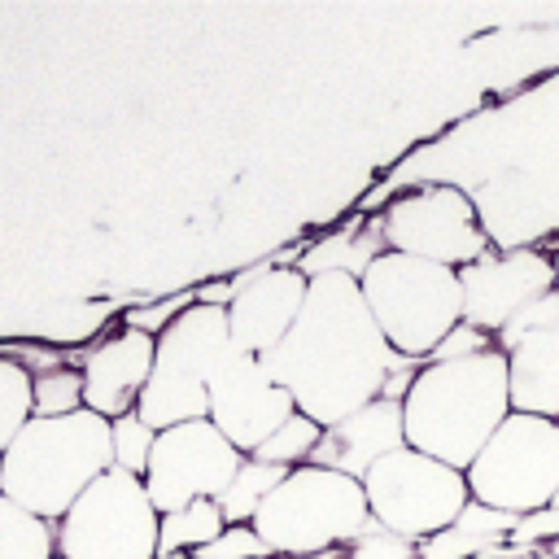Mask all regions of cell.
I'll use <instances>...</instances> for the list:
<instances>
[{
	"label": "cell",
	"instance_id": "8992f818",
	"mask_svg": "<svg viewBox=\"0 0 559 559\" xmlns=\"http://www.w3.org/2000/svg\"><path fill=\"white\" fill-rule=\"evenodd\" d=\"M227 349H231L227 310L192 297L157 336L153 376L135 402V415L153 432H166L188 419H205L210 415V376L227 358Z\"/></svg>",
	"mask_w": 559,
	"mask_h": 559
},
{
	"label": "cell",
	"instance_id": "1f68e13d",
	"mask_svg": "<svg viewBox=\"0 0 559 559\" xmlns=\"http://www.w3.org/2000/svg\"><path fill=\"white\" fill-rule=\"evenodd\" d=\"M550 507H555V511H559V493H555V502H550Z\"/></svg>",
	"mask_w": 559,
	"mask_h": 559
},
{
	"label": "cell",
	"instance_id": "6da1fadb",
	"mask_svg": "<svg viewBox=\"0 0 559 559\" xmlns=\"http://www.w3.org/2000/svg\"><path fill=\"white\" fill-rule=\"evenodd\" d=\"M271 376L288 389L301 415L332 428L345 415L384 397L389 380L411 367L376 328L354 275H310L306 306L293 332L266 354Z\"/></svg>",
	"mask_w": 559,
	"mask_h": 559
},
{
	"label": "cell",
	"instance_id": "4fadbf2b",
	"mask_svg": "<svg viewBox=\"0 0 559 559\" xmlns=\"http://www.w3.org/2000/svg\"><path fill=\"white\" fill-rule=\"evenodd\" d=\"M459 284H463V323L498 336L528 301L555 288V266H550V253L533 245H520L507 253L489 249L480 262L459 271Z\"/></svg>",
	"mask_w": 559,
	"mask_h": 559
},
{
	"label": "cell",
	"instance_id": "ba28073f",
	"mask_svg": "<svg viewBox=\"0 0 559 559\" xmlns=\"http://www.w3.org/2000/svg\"><path fill=\"white\" fill-rule=\"evenodd\" d=\"M367 511L376 524H384L389 533L424 546L428 537L445 533L472 502L467 489V472L437 463L419 450H397L389 459H380L367 476Z\"/></svg>",
	"mask_w": 559,
	"mask_h": 559
},
{
	"label": "cell",
	"instance_id": "484cf974",
	"mask_svg": "<svg viewBox=\"0 0 559 559\" xmlns=\"http://www.w3.org/2000/svg\"><path fill=\"white\" fill-rule=\"evenodd\" d=\"M197 559H275V555L253 533V524H227L205 550H197Z\"/></svg>",
	"mask_w": 559,
	"mask_h": 559
},
{
	"label": "cell",
	"instance_id": "5b68a950",
	"mask_svg": "<svg viewBox=\"0 0 559 559\" xmlns=\"http://www.w3.org/2000/svg\"><path fill=\"white\" fill-rule=\"evenodd\" d=\"M371 524L367 489L354 476L328 467H293L280 489L253 515V533L275 559H314L336 546H349Z\"/></svg>",
	"mask_w": 559,
	"mask_h": 559
},
{
	"label": "cell",
	"instance_id": "4316f807",
	"mask_svg": "<svg viewBox=\"0 0 559 559\" xmlns=\"http://www.w3.org/2000/svg\"><path fill=\"white\" fill-rule=\"evenodd\" d=\"M349 559H419V546L406 542V537H397V533H389L384 524L371 520V524L349 542Z\"/></svg>",
	"mask_w": 559,
	"mask_h": 559
},
{
	"label": "cell",
	"instance_id": "83f0119b",
	"mask_svg": "<svg viewBox=\"0 0 559 559\" xmlns=\"http://www.w3.org/2000/svg\"><path fill=\"white\" fill-rule=\"evenodd\" d=\"M485 349H498L493 336L480 332V328H472V323H459V328L432 349L428 362H463V358H476V354H485Z\"/></svg>",
	"mask_w": 559,
	"mask_h": 559
},
{
	"label": "cell",
	"instance_id": "d4e9b609",
	"mask_svg": "<svg viewBox=\"0 0 559 559\" xmlns=\"http://www.w3.org/2000/svg\"><path fill=\"white\" fill-rule=\"evenodd\" d=\"M559 328V288H550L546 297H537V301H528L498 336H493V345L502 349V354H511L515 345H524L528 336H542V332H555Z\"/></svg>",
	"mask_w": 559,
	"mask_h": 559
},
{
	"label": "cell",
	"instance_id": "e0dca14e",
	"mask_svg": "<svg viewBox=\"0 0 559 559\" xmlns=\"http://www.w3.org/2000/svg\"><path fill=\"white\" fill-rule=\"evenodd\" d=\"M507 380H511V411L559 419V328L515 345L507 354Z\"/></svg>",
	"mask_w": 559,
	"mask_h": 559
},
{
	"label": "cell",
	"instance_id": "ac0fdd59",
	"mask_svg": "<svg viewBox=\"0 0 559 559\" xmlns=\"http://www.w3.org/2000/svg\"><path fill=\"white\" fill-rule=\"evenodd\" d=\"M223 528H227V520H223V511H218L214 498L175 507V511H166V515L157 520V559L197 555V550H205Z\"/></svg>",
	"mask_w": 559,
	"mask_h": 559
},
{
	"label": "cell",
	"instance_id": "cb8c5ba5",
	"mask_svg": "<svg viewBox=\"0 0 559 559\" xmlns=\"http://www.w3.org/2000/svg\"><path fill=\"white\" fill-rule=\"evenodd\" d=\"M153 445H157V432H153L135 411L122 415V419H109V450H114V467H118V472L144 476Z\"/></svg>",
	"mask_w": 559,
	"mask_h": 559
},
{
	"label": "cell",
	"instance_id": "9a60e30c",
	"mask_svg": "<svg viewBox=\"0 0 559 559\" xmlns=\"http://www.w3.org/2000/svg\"><path fill=\"white\" fill-rule=\"evenodd\" d=\"M310 293V275L301 266H262L249 284L227 301V332L231 345L245 354L266 358L297 323Z\"/></svg>",
	"mask_w": 559,
	"mask_h": 559
},
{
	"label": "cell",
	"instance_id": "8fae6325",
	"mask_svg": "<svg viewBox=\"0 0 559 559\" xmlns=\"http://www.w3.org/2000/svg\"><path fill=\"white\" fill-rule=\"evenodd\" d=\"M240 463H245V454L210 419H188V424L157 432V445H153L140 480H144L157 515H166L175 507L218 498L231 485V476L240 472Z\"/></svg>",
	"mask_w": 559,
	"mask_h": 559
},
{
	"label": "cell",
	"instance_id": "4dcf8cb0",
	"mask_svg": "<svg viewBox=\"0 0 559 559\" xmlns=\"http://www.w3.org/2000/svg\"><path fill=\"white\" fill-rule=\"evenodd\" d=\"M528 559H550V555H546V550H537V555H528Z\"/></svg>",
	"mask_w": 559,
	"mask_h": 559
},
{
	"label": "cell",
	"instance_id": "44dd1931",
	"mask_svg": "<svg viewBox=\"0 0 559 559\" xmlns=\"http://www.w3.org/2000/svg\"><path fill=\"white\" fill-rule=\"evenodd\" d=\"M319 437H323V424H314L310 415L293 411V415H288L253 454H245V459H258V463H271V467L293 472V467H306V463L314 459Z\"/></svg>",
	"mask_w": 559,
	"mask_h": 559
},
{
	"label": "cell",
	"instance_id": "603a6c76",
	"mask_svg": "<svg viewBox=\"0 0 559 559\" xmlns=\"http://www.w3.org/2000/svg\"><path fill=\"white\" fill-rule=\"evenodd\" d=\"M31 397H35V415L39 419L74 415V411H83V371L66 367V362L52 367V371H35Z\"/></svg>",
	"mask_w": 559,
	"mask_h": 559
},
{
	"label": "cell",
	"instance_id": "5bb4252c",
	"mask_svg": "<svg viewBox=\"0 0 559 559\" xmlns=\"http://www.w3.org/2000/svg\"><path fill=\"white\" fill-rule=\"evenodd\" d=\"M153 354H157V336H148L140 328H127V323L96 336L79 358L83 406L96 411L100 419L131 415L148 376H153Z\"/></svg>",
	"mask_w": 559,
	"mask_h": 559
},
{
	"label": "cell",
	"instance_id": "30bf717a",
	"mask_svg": "<svg viewBox=\"0 0 559 559\" xmlns=\"http://www.w3.org/2000/svg\"><path fill=\"white\" fill-rule=\"evenodd\" d=\"M380 240L389 253L424 258L450 271H463L489 253V231L467 192L450 183H424L402 192L380 214Z\"/></svg>",
	"mask_w": 559,
	"mask_h": 559
},
{
	"label": "cell",
	"instance_id": "f1b7e54d",
	"mask_svg": "<svg viewBox=\"0 0 559 559\" xmlns=\"http://www.w3.org/2000/svg\"><path fill=\"white\" fill-rule=\"evenodd\" d=\"M546 555H550V559H559V537H555V542L546 546Z\"/></svg>",
	"mask_w": 559,
	"mask_h": 559
},
{
	"label": "cell",
	"instance_id": "d6a6232c",
	"mask_svg": "<svg viewBox=\"0 0 559 559\" xmlns=\"http://www.w3.org/2000/svg\"><path fill=\"white\" fill-rule=\"evenodd\" d=\"M175 559H197V555H175Z\"/></svg>",
	"mask_w": 559,
	"mask_h": 559
},
{
	"label": "cell",
	"instance_id": "3957f363",
	"mask_svg": "<svg viewBox=\"0 0 559 559\" xmlns=\"http://www.w3.org/2000/svg\"><path fill=\"white\" fill-rule=\"evenodd\" d=\"M109 467V419L87 406L57 419L35 415L0 454V493L57 524Z\"/></svg>",
	"mask_w": 559,
	"mask_h": 559
},
{
	"label": "cell",
	"instance_id": "d6986e66",
	"mask_svg": "<svg viewBox=\"0 0 559 559\" xmlns=\"http://www.w3.org/2000/svg\"><path fill=\"white\" fill-rule=\"evenodd\" d=\"M288 472L284 467H271V463H258V459H245L240 463V472L231 476V485L214 498L218 502V511H223V520L227 524H253V515L262 511V502L280 489V480H284Z\"/></svg>",
	"mask_w": 559,
	"mask_h": 559
},
{
	"label": "cell",
	"instance_id": "2e32d148",
	"mask_svg": "<svg viewBox=\"0 0 559 559\" xmlns=\"http://www.w3.org/2000/svg\"><path fill=\"white\" fill-rule=\"evenodd\" d=\"M406 450V428H402V402H389V397H376L371 406L345 415L341 424L323 428L319 437V450H314V467H328V472H341V476H354L362 480L380 459Z\"/></svg>",
	"mask_w": 559,
	"mask_h": 559
},
{
	"label": "cell",
	"instance_id": "ffe728a7",
	"mask_svg": "<svg viewBox=\"0 0 559 559\" xmlns=\"http://www.w3.org/2000/svg\"><path fill=\"white\" fill-rule=\"evenodd\" d=\"M0 559H57L52 524L0 493Z\"/></svg>",
	"mask_w": 559,
	"mask_h": 559
},
{
	"label": "cell",
	"instance_id": "52a82bcc",
	"mask_svg": "<svg viewBox=\"0 0 559 559\" xmlns=\"http://www.w3.org/2000/svg\"><path fill=\"white\" fill-rule=\"evenodd\" d=\"M472 502L502 515H537L559 493V419L511 411L467 467Z\"/></svg>",
	"mask_w": 559,
	"mask_h": 559
},
{
	"label": "cell",
	"instance_id": "7c38bea8",
	"mask_svg": "<svg viewBox=\"0 0 559 559\" xmlns=\"http://www.w3.org/2000/svg\"><path fill=\"white\" fill-rule=\"evenodd\" d=\"M293 411H297V402L288 397V389L271 376L266 358H258V354H245L231 345L227 358L210 376V415L205 419L240 454H253Z\"/></svg>",
	"mask_w": 559,
	"mask_h": 559
},
{
	"label": "cell",
	"instance_id": "277c9868",
	"mask_svg": "<svg viewBox=\"0 0 559 559\" xmlns=\"http://www.w3.org/2000/svg\"><path fill=\"white\" fill-rule=\"evenodd\" d=\"M358 288L384 341L411 362H428L432 349L463 323V284L450 266L384 249L358 275Z\"/></svg>",
	"mask_w": 559,
	"mask_h": 559
},
{
	"label": "cell",
	"instance_id": "7402d4cb",
	"mask_svg": "<svg viewBox=\"0 0 559 559\" xmlns=\"http://www.w3.org/2000/svg\"><path fill=\"white\" fill-rule=\"evenodd\" d=\"M35 371L22 367L17 358L0 354V454L9 450V441L35 419V397H31Z\"/></svg>",
	"mask_w": 559,
	"mask_h": 559
},
{
	"label": "cell",
	"instance_id": "f546056e",
	"mask_svg": "<svg viewBox=\"0 0 559 559\" xmlns=\"http://www.w3.org/2000/svg\"><path fill=\"white\" fill-rule=\"evenodd\" d=\"M550 266H555V288H559V253L550 258Z\"/></svg>",
	"mask_w": 559,
	"mask_h": 559
},
{
	"label": "cell",
	"instance_id": "7a4b0ae2",
	"mask_svg": "<svg viewBox=\"0 0 559 559\" xmlns=\"http://www.w3.org/2000/svg\"><path fill=\"white\" fill-rule=\"evenodd\" d=\"M511 415L507 354L485 349L463 362H424L402 397L406 445L467 472Z\"/></svg>",
	"mask_w": 559,
	"mask_h": 559
},
{
	"label": "cell",
	"instance_id": "9c48e42d",
	"mask_svg": "<svg viewBox=\"0 0 559 559\" xmlns=\"http://www.w3.org/2000/svg\"><path fill=\"white\" fill-rule=\"evenodd\" d=\"M157 507L140 476L109 467L57 524V559H157Z\"/></svg>",
	"mask_w": 559,
	"mask_h": 559
}]
</instances>
